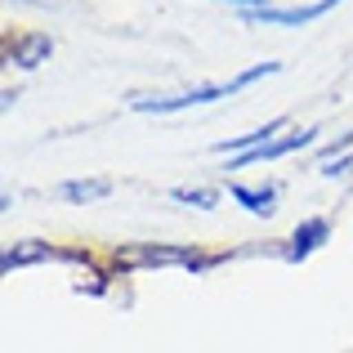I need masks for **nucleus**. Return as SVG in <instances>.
Segmentation results:
<instances>
[{
  "label": "nucleus",
  "mask_w": 353,
  "mask_h": 353,
  "mask_svg": "<svg viewBox=\"0 0 353 353\" xmlns=\"http://www.w3.org/2000/svg\"><path fill=\"white\" fill-rule=\"evenodd\" d=\"M59 192H63L68 201H94V197H108V192H112V183H108V179H90V183L72 179V183H63Z\"/></svg>",
  "instance_id": "nucleus-4"
},
{
  "label": "nucleus",
  "mask_w": 353,
  "mask_h": 353,
  "mask_svg": "<svg viewBox=\"0 0 353 353\" xmlns=\"http://www.w3.org/2000/svg\"><path fill=\"white\" fill-rule=\"evenodd\" d=\"M345 5V0H313V5H300V9H255L259 23H277V27H295V23H313V18H322L327 9Z\"/></svg>",
  "instance_id": "nucleus-2"
},
{
  "label": "nucleus",
  "mask_w": 353,
  "mask_h": 353,
  "mask_svg": "<svg viewBox=\"0 0 353 353\" xmlns=\"http://www.w3.org/2000/svg\"><path fill=\"white\" fill-rule=\"evenodd\" d=\"M233 197L246 201V210H255V215H273V197H277V192H273V188H264V192H255V188H233Z\"/></svg>",
  "instance_id": "nucleus-5"
},
{
  "label": "nucleus",
  "mask_w": 353,
  "mask_h": 353,
  "mask_svg": "<svg viewBox=\"0 0 353 353\" xmlns=\"http://www.w3.org/2000/svg\"><path fill=\"white\" fill-rule=\"evenodd\" d=\"M174 201H192V206H215V192H206V188H174Z\"/></svg>",
  "instance_id": "nucleus-7"
},
{
  "label": "nucleus",
  "mask_w": 353,
  "mask_h": 353,
  "mask_svg": "<svg viewBox=\"0 0 353 353\" xmlns=\"http://www.w3.org/2000/svg\"><path fill=\"white\" fill-rule=\"evenodd\" d=\"M41 54H50V41H45V36H36V41L18 45V59H23V68H36V59H41Z\"/></svg>",
  "instance_id": "nucleus-6"
},
{
  "label": "nucleus",
  "mask_w": 353,
  "mask_h": 353,
  "mask_svg": "<svg viewBox=\"0 0 353 353\" xmlns=\"http://www.w3.org/2000/svg\"><path fill=\"white\" fill-rule=\"evenodd\" d=\"M233 5H250V9H264L268 0H233Z\"/></svg>",
  "instance_id": "nucleus-8"
},
{
  "label": "nucleus",
  "mask_w": 353,
  "mask_h": 353,
  "mask_svg": "<svg viewBox=\"0 0 353 353\" xmlns=\"http://www.w3.org/2000/svg\"><path fill=\"white\" fill-rule=\"evenodd\" d=\"M277 68H282V63H259V68H250V72H241V77H233L228 85H201V90H188V94H179V99H134V108H139V112H183V108H192V103H210V99L237 94V90L250 85V81L273 77Z\"/></svg>",
  "instance_id": "nucleus-1"
},
{
  "label": "nucleus",
  "mask_w": 353,
  "mask_h": 353,
  "mask_svg": "<svg viewBox=\"0 0 353 353\" xmlns=\"http://www.w3.org/2000/svg\"><path fill=\"white\" fill-rule=\"evenodd\" d=\"M327 237V219H309L304 228H295V246H291V259H304L318 241Z\"/></svg>",
  "instance_id": "nucleus-3"
}]
</instances>
